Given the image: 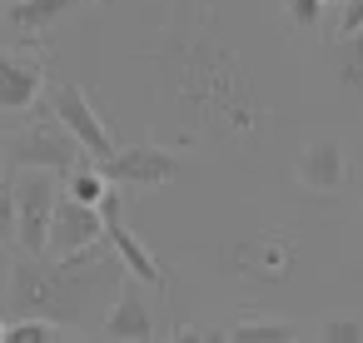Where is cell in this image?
<instances>
[{
  "label": "cell",
  "instance_id": "cell-2",
  "mask_svg": "<svg viewBox=\"0 0 363 343\" xmlns=\"http://www.w3.org/2000/svg\"><path fill=\"white\" fill-rule=\"evenodd\" d=\"M6 159H11L16 169H50V174H65V169H75V164L85 159V150L70 140V130H65L55 115H40V120H30L26 130H16V135L6 140Z\"/></svg>",
  "mask_w": 363,
  "mask_h": 343
},
{
  "label": "cell",
  "instance_id": "cell-3",
  "mask_svg": "<svg viewBox=\"0 0 363 343\" xmlns=\"http://www.w3.org/2000/svg\"><path fill=\"white\" fill-rule=\"evenodd\" d=\"M55 199H60V179L50 169H21L16 174V244H21V254H45Z\"/></svg>",
  "mask_w": 363,
  "mask_h": 343
},
{
  "label": "cell",
  "instance_id": "cell-8",
  "mask_svg": "<svg viewBox=\"0 0 363 343\" xmlns=\"http://www.w3.org/2000/svg\"><path fill=\"white\" fill-rule=\"evenodd\" d=\"M105 338L110 343H155V313H150V303L130 283L105 308Z\"/></svg>",
  "mask_w": 363,
  "mask_h": 343
},
{
  "label": "cell",
  "instance_id": "cell-9",
  "mask_svg": "<svg viewBox=\"0 0 363 343\" xmlns=\"http://www.w3.org/2000/svg\"><path fill=\"white\" fill-rule=\"evenodd\" d=\"M40 90H45V65L0 50V110L21 115V110H30L40 100Z\"/></svg>",
  "mask_w": 363,
  "mask_h": 343
},
{
  "label": "cell",
  "instance_id": "cell-4",
  "mask_svg": "<svg viewBox=\"0 0 363 343\" xmlns=\"http://www.w3.org/2000/svg\"><path fill=\"white\" fill-rule=\"evenodd\" d=\"M50 115L70 130V140H75L95 164L115 159V140H110V130H105L100 110L85 100V90H80V85H60V90H55V100H50Z\"/></svg>",
  "mask_w": 363,
  "mask_h": 343
},
{
  "label": "cell",
  "instance_id": "cell-7",
  "mask_svg": "<svg viewBox=\"0 0 363 343\" xmlns=\"http://www.w3.org/2000/svg\"><path fill=\"white\" fill-rule=\"evenodd\" d=\"M110 184H135V189H160L179 174V154L160 150V145H130V150H115V159L100 164Z\"/></svg>",
  "mask_w": 363,
  "mask_h": 343
},
{
  "label": "cell",
  "instance_id": "cell-13",
  "mask_svg": "<svg viewBox=\"0 0 363 343\" xmlns=\"http://www.w3.org/2000/svg\"><path fill=\"white\" fill-rule=\"evenodd\" d=\"M0 343H60V323H50V318H16V323H6V338Z\"/></svg>",
  "mask_w": 363,
  "mask_h": 343
},
{
  "label": "cell",
  "instance_id": "cell-16",
  "mask_svg": "<svg viewBox=\"0 0 363 343\" xmlns=\"http://www.w3.org/2000/svg\"><path fill=\"white\" fill-rule=\"evenodd\" d=\"M284 16L294 30H318L323 26V0H284Z\"/></svg>",
  "mask_w": 363,
  "mask_h": 343
},
{
  "label": "cell",
  "instance_id": "cell-21",
  "mask_svg": "<svg viewBox=\"0 0 363 343\" xmlns=\"http://www.w3.org/2000/svg\"><path fill=\"white\" fill-rule=\"evenodd\" d=\"M204 343H234V338H229L224 328H204Z\"/></svg>",
  "mask_w": 363,
  "mask_h": 343
},
{
  "label": "cell",
  "instance_id": "cell-14",
  "mask_svg": "<svg viewBox=\"0 0 363 343\" xmlns=\"http://www.w3.org/2000/svg\"><path fill=\"white\" fill-rule=\"evenodd\" d=\"M229 338L234 343H294L298 333H294V323H239V328H229Z\"/></svg>",
  "mask_w": 363,
  "mask_h": 343
},
{
  "label": "cell",
  "instance_id": "cell-26",
  "mask_svg": "<svg viewBox=\"0 0 363 343\" xmlns=\"http://www.w3.org/2000/svg\"><path fill=\"white\" fill-rule=\"evenodd\" d=\"M294 343H298V338H294Z\"/></svg>",
  "mask_w": 363,
  "mask_h": 343
},
{
  "label": "cell",
  "instance_id": "cell-10",
  "mask_svg": "<svg viewBox=\"0 0 363 343\" xmlns=\"http://www.w3.org/2000/svg\"><path fill=\"white\" fill-rule=\"evenodd\" d=\"M294 169H298V184L313 189V194H328V189H338V184L348 179L343 145H333V140H313V145H303Z\"/></svg>",
  "mask_w": 363,
  "mask_h": 343
},
{
  "label": "cell",
  "instance_id": "cell-18",
  "mask_svg": "<svg viewBox=\"0 0 363 343\" xmlns=\"http://www.w3.org/2000/svg\"><path fill=\"white\" fill-rule=\"evenodd\" d=\"M16 239V179L0 174V244Z\"/></svg>",
  "mask_w": 363,
  "mask_h": 343
},
{
  "label": "cell",
  "instance_id": "cell-1",
  "mask_svg": "<svg viewBox=\"0 0 363 343\" xmlns=\"http://www.w3.org/2000/svg\"><path fill=\"white\" fill-rule=\"evenodd\" d=\"M6 274H11V313L50 323H80L90 313H105L130 279L110 254V244H95L70 259L21 254L16 264H6Z\"/></svg>",
  "mask_w": 363,
  "mask_h": 343
},
{
  "label": "cell",
  "instance_id": "cell-11",
  "mask_svg": "<svg viewBox=\"0 0 363 343\" xmlns=\"http://www.w3.org/2000/svg\"><path fill=\"white\" fill-rule=\"evenodd\" d=\"M75 0H16V6L6 11V21L21 30V35H45L50 26H60L70 16Z\"/></svg>",
  "mask_w": 363,
  "mask_h": 343
},
{
  "label": "cell",
  "instance_id": "cell-20",
  "mask_svg": "<svg viewBox=\"0 0 363 343\" xmlns=\"http://www.w3.org/2000/svg\"><path fill=\"white\" fill-rule=\"evenodd\" d=\"M169 343H204V328H179Z\"/></svg>",
  "mask_w": 363,
  "mask_h": 343
},
{
  "label": "cell",
  "instance_id": "cell-23",
  "mask_svg": "<svg viewBox=\"0 0 363 343\" xmlns=\"http://www.w3.org/2000/svg\"><path fill=\"white\" fill-rule=\"evenodd\" d=\"M60 343H85V338H60Z\"/></svg>",
  "mask_w": 363,
  "mask_h": 343
},
{
  "label": "cell",
  "instance_id": "cell-15",
  "mask_svg": "<svg viewBox=\"0 0 363 343\" xmlns=\"http://www.w3.org/2000/svg\"><path fill=\"white\" fill-rule=\"evenodd\" d=\"M338 80L343 85H353V90H363V35H353V40H338Z\"/></svg>",
  "mask_w": 363,
  "mask_h": 343
},
{
  "label": "cell",
  "instance_id": "cell-12",
  "mask_svg": "<svg viewBox=\"0 0 363 343\" xmlns=\"http://www.w3.org/2000/svg\"><path fill=\"white\" fill-rule=\"evenodd\" d=\"M60 194H65V199H80V204H90V209H100V199L110 194V179H105V169H100V164L85 154L75 169H65Z\"/></svg>",
  "mask_w": 363,
  "mask_h": 343
},
{
  "label": "cell",
  "instance_id": "cell-25",
  "mask_svg": "<svg viewBox=\"0 0 363 343\" xmlns=\"http://www.w3.org/2000/svg\"><path fill=\"white\" fill-rule=\"evenodd\" d=\"M0 338H6V323H0Z\"/></svg>",
  "mask_w": 363,
  "mask_h": 343
},
{
  "label": "cell",
  "instance_id": "cell-19",
  "mask_svg": "<svg viewBox=\"0 0 363 343\" xmlns=\"http://www.w3.org/2000/svg\"><path fill=\"white\" fill-rule=\"evenodd\" d=\"M363 35V0H343V16H338V40Z\"/></svg>",
  "mask_w": 363,
  "mask_h": 343
},
{
  "label": "cell",
  "instance_id": "cell-17",
  "mask_svg": "<svg viewBox=\"0 0 363 343\" xmlns=\"http://www.w3.org/2000/svg\"><path fill=\"white\" fill-rule=\"evenodd\" d=\"M318 343H363V323L358 318H323V328H318Z\"/></svg>",
  "mask_w": 363,
  "mask_h": 343
},
{
  "label": "cell",
  "instance_id": "cell-5",
  "mask_svg": "<svg viewBox=\"0 0 363 343\" xmlns=\"http://www.w3.org/2000/svg\"><path fill=\"white\" fill-rule=\"evenodd\" d=\"M105 244V219L100 209L80 204V199H55V214H50V234H45V259H70V254H85Z\"/></svg>",
  "mask_w": 363,
  "mask_h": 343
},
{
  "label": "cell",
  "instance_id": "cell-24",
  "mask_svg": "<svg viewBox=\"0 0 363 343\" xmlns=\"http://www.w3.org/2000/svg\"><path fill=\"white\" fill-rule=\"evenodd\" d=\"M323 6H343V0H323Z\"/></svg>",
  "mask_w": 363,
  "mask_h": 343
},
{
  "label": "cell",
  "instance_id": "cell-6",
  "mask_svg": "<svg viewBox=\"0 0 363 343\" xmlns=\"http://www.w3.org/2000/svg\"><path fill=\"white\" fill-rule=\"evenodd\" d=\"M100 219H105V244H110V254L120 259V269H125L130 279H145V283L164 288V269L150 259V249L140 244V234L125 224V214H120V194H115V189L100 199Z\"/></svg>",
  "mask_w": 363,
  "mask_h": 343
},
{
  "label": "cell",
  "instance_id": "cell-22",
  "mask_svg": "<svg viewBox=\"0 0 363 343\" xmlns=\"http://www.w3.org/2000/svg\"><path fill=\"white\" fill-rule=\"evenodd\" d=\"M0 288H6V254H0Z\"/></svg>",
  "mask_w": 363,
  "mask_h": 343
}]
</instances>
